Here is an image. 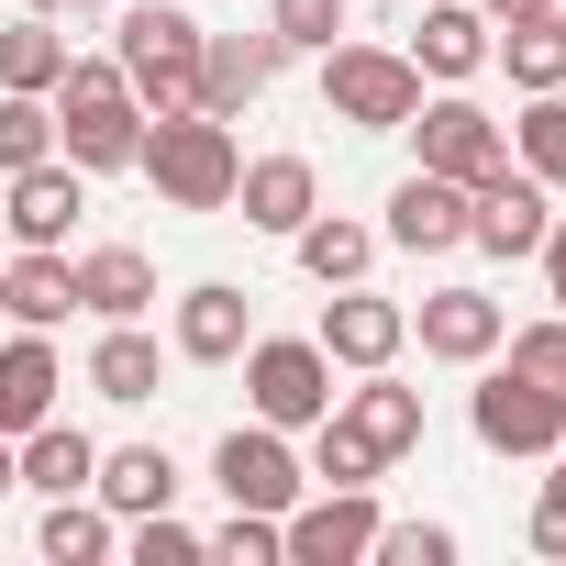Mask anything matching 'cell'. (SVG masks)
Wrapping results in <instances>:
<instances>
[{
  "label": "cell",
  "mask_w": 566,
  "mask_h": 566,
  "mask_svg": "<svg viewBox=\"0 0 566 566\" xmlns=\"http://www.w3.org/2000/svg\"><path fill=\"white\" fill-rule=\"evenodd\" d=\"M56 12H112V0H56Z\"/></svg>",
  "instance_id": "b9f144b4"
},
{
  "label": "cell",
  "mask_w": 566,
  "mask_h": 566,
  "mask_svg": "<svg viewBox=\"0 0 566 566\" xmlns=\"http://www.w3.org/2000/svg\"><path fill=\"white\" fill-rule=\"evenodd\" d=\"M0 290H12V323H34V334H56V323L78 312V266H67L56 244H23L12 266H0Z\"/></svg>",
  "instance_id": "cb8c5ba5"
},
{
  "label": "cell",
  "mask_w": 566,
  "mask_h": 566,
  "mask_svg": "<svg viewBox=\"0 0 566 566\" xmlns=\"http://www.w3.org/2000/svg\"><path fill=\"white\" fill-rule=\"evenodd\" d=\"M134 167L156 178V200H167V211H233L244 145H233V123H211V112H167V123H145Z\"/></svg>",
  "instance_id": "7a4b0ae2"
},
{
  "label": "cell",
  "mask_w": 566,
  "mask_h": 566,
  "mask_svg": "<svg viewBox=\"0 0 566 566\" xmlns=\"http://www.w3.org/2000/svg\"><path fill=\"white\" fill-rule=\"evenodd\" d=\"M56 389H67V356H56V334H12L0 345V433H34L45 411H56Z\"/></svg>",
  "instance_id": "e0dca14e"
},
{
  "label": "cell",
  "mask_w": 566,
  "mask_h": 566,
  "mask_svg": "<svg viewBox=\"0 0 566 566\" xmlns=\"http://www.w3.org/2000/svg\"><path fill=\"white\" fill-rule=\"evenodd\" d=\"M211 478H222V500H233V511H290L312 467L290 455V433H277V422H233V433L211 444Z\"/></svg>",
  "instance_id": "ba28073f"
},
{
  "label": "cell",
  "mask_w": 566,
  "mask_h": 566,
  "mask_svg": "<svg viewBox=\"0 0 566 566\" xmlns=\"http://www.w3.org/2000/svg\"><path fill=\"white\" fill-rule=\"evenodd\" d=\"M266 34H277V56H323L345 34V0H266Z\"/></svg>",
  "instance_id": "836d02e7"
},
{
  "label": "cell",
  "mask_w": 566,
  "mask_h": 566,
  "mask_svg": "<svg viewBox=\"0 0 566 566\" xmlns=\"http://www.w3.org/2000/svg\"><path fill=\"white\" fill-rule=\"evenodd\" d=\"M533 255H544V290H555V312H566V222H544V244H533Z\"/></svg>",
  "instance_id": "f35d334b"
},
{
  "label": "cell",
  "mask_w": 566,
  "mask_h": 566,
  "mask_svg": "<svg viewBox=\"0 0 566 566\" xmlns=\"http://www.w3.org/2000/svg\"><path fill=\"white\" fill-rule=\"evenodd\" d=\"M12 489H23V478H12V433H0V500H12Z\"/></svg>",
  "instance_id": "60d3db41"
},
{
  "label": "cell",
  "mask_w": 566,
  "mask_h": 566,
  "mask_svg": "<svg viewBox=\"0 0 566 566\" xmlns=\"http://www.w3.org/2000/svg\"><path fill=\"white\" fill-rule=\"evenodd\" d=\"M156 334L145 323H101V345H90V389L112 400V411H134V400H156Z\"/></svg>",
  "instance_id": "d4e9b609"
},
{
  "label": "cell",
  "mask_w": 566,
  "mask_h": 566,
  "mask_svg": "<svg viewBox=\"0 0 566 566\" xmlns=\"http://www.w3.org/2000/svg\"><path fill=\"white\" fill-rule=\"evenodd\" d=\"M467 422H478L489 455H555V444H566V389H544V378H522V367H489L478 400H467Z\"/></svg>",
  "instance_id": "52a82bcc"
},
{
  "label": "cell",
  "mask_w": 566,
  "mask_h": 566,
  "mask_svg": "<svg viewBox=\"0 0 566 566\" xmlns=\"http://www.w3.org/2000/svg\"><path fill=\"white\" fill-rule=\"evenodd\" d=\"M56 78H67V34L56 23H0V90H34L45 101Z\"/></svg>",
  "instance_id": "f546056e"
},
{
  "label": "cell",
  "mask_w": 566,
  "mask_h": 566,
  "mask_svg": "<svg viewBox=\"0 0 566 566\" xmlns=\"http://www.w3.org/2000/svg\"><path fill=\"white\" fill-rule=\"evenodd\" d=\"M367 555H378V566H455V533H444V522H378Z\"/></svg>",
  "instance_id": "e575fe53"
},
{
  "label": "cell",
  "mask_w": 566,
  "mask_h": 566,
  "mask_svg": "<svg viewBox=\"0 0 566 566\" xmlns=\"http://www.w3.org/2000/svg\"><path fill=\"white\" fill-rule=\"evenodd\" d=\"M290 244H301V266L323 277V290H345V277H367V266H378V233H367V222H345V211H312Z\"/></svg>",
  "instance_id": "484cf974"
},
{
  "label": "cell",
  "mask_w": 566,
  "mask_h": 566,
  "mask_svg": "<svg viewBox=\"0 0 566 566\" xmlns=\"http://www.w3.org/2000/svg\"><path fill=\"white\" fill-rule=\"evenodd\" d=\"M0 323H12V290H0Z\"/></svg>",
  "instance_id": "7bdbcfd3"
},
{
  "label": "cell",
  "mask_w": 566,
  "mask_h": 566,
  "mask_svg": "<svg viewBox=\"0 0 566 566\" xmlns=\"http://www.w3.org/2000/svg\"><path fill=\"white\" fill-rule=\"evenodd\" d=\"M323 101H334V123H356V134H400V123L422 112V67L389 56V45H323Z\"/></svg>",
  "instance_id": "5b68a950"
},
{
  "label": "cell",
  "mask_w": 566,
  "mask_h": 566,
  "mask_svg": "<svg viewBox=\"0 0 566 566\" xmlns=\"http://www.w3.org/2000/svg\"><path fill=\"white\" fill-rule=\"evenodd\" d=\"M45 101H56V156H67L78 178L134 167V145H145V101H134L123 56H67V78H56Z\"/></svg>",
  "instance_id": "6da1fadb"
},
{
  "label": "cell",
  "mask_w": 566,
  "mask_h": 566,
  "mask_svg": "<svg viewBox=\"0 0 566 566\" xmlns=\"http://www.w3.org/2000/svg\"><path fill=\"white\" fill-rule=\"evenodd\" d=\"M500 345H511V367H522V378L566 389V312H555V323H522V334H500Z\"/></svg>",
  "instance_id": "8d00e7d4"
},
{
  "label": "cell",
  "mask_w": 566,
  "mask_h": 566,
  "mask_svg": "<svg viewBox=\"0 0 566 566\" xmlns=\"http://www.w3.org/2000/svg\"><path fill=\"white\" fill-rule=\"evenodd\" d=\"M90 467H101V444H90L78 422H56V411H45L34 433H12V478H23V489H45V500H78V489H90Z\"/></svg>",
  "instance_id": "ffe728a7"
},
{
  "label": "cell",
  "mask_w": 566,
  "mask_h": 566,
  "mask_svg": "<svg viewBox=\"0 0 566 566\" xmlns=\"http://www.w3.org/2000/svg\"><path fill=\"white\" fill-rule=\"evenodd\" d=\"M533 555H555L566 566V467L544 478V500H533Z\"/></svg>",
  "instance_id": "74e56055"
},
{
  "label": "cell",
  "mask_w": 566,
  "mask_h": 566,
  "mask_svg": "<svg viewBox=\"0 0 566 566\" xmlns=\"http://www.w3.org/2000/svg\"><path fill=\"white\" fill-rule=\"evenodd\" d=\"M411 334H422V356H433V367H489L511 323H500V301H489V290H433V301L411 312Z\"/></svg>",
  "instance_id": "5bb4252c"
},
{
  "label": "cell",
  "mask_w": 566,
  "mask_h": 566,
  "mask_svg": "<svg viewBox=\"0 0 566 566\" xmlns=\"http://www.w3.org/2000/svg\"><path fill=\"white\" fill-rule=\"evenodd\" d=\"M123 45V78H134V101H145V123H167V112H200V12H178V0H134V12L112 23Z\"/></svg>",
  "instance_id": "3957f363"
},
{
  "label": "cell",
  "mask_w": 566,
  "mask_h": 566,
  "mask_svg": "<svg viewBox=\"0 0 566 566\" xmlns=\"http://www.w3.org/2000/svg\"><path fill=\"white\" fill-rule=\"evenodd\" d=\"M90 500L123 511V522H134V511H167V500H178V455H167V444H112V455L90 467Z\"/></svg>",
  "instance_id": "7402d4cb"
},
{
  "label": "cell",
  "mask_w": 566,
  "mask_h": 566,
  "mask_svg": "<svg viewBox=\"0 0 566 566\" xmlns=\"http://www.w3.org/2000/svg\"><path fill=\"white\" fill-rule=\"evenodd\" d=\"M544 222H555V189L522 178V167H500L489 189H467V244H478V255H533Z\"/></svg>",
  "instance_id": "8fae6325"
},
{
  "label": "cell",
  "mask_w": 566,
  "mask_h": 566,
  "mask_svg": "<svg viewBox=\"0 0 566 566\" xmlns=\"http://www.w3.org/2000/svg\"><path fill=\"white\" fill-rule=\"evenodd\" d=\"M489 12H478V0H433V12H422V34H411V67L422 78H478L489 67Z\"/></svg>",
  "instance_id": "44dd1931"
},
{
  "label": "cell",
  "mask_w": 566,
  "mask_h": 566,
  "mask_svg": "<svg viewBox=\"0 0 566 566\" xmlns=\"http://www.w3.org/2000/svg\"><path fill=\"white\" fill-rule=\"evenodd\" d=\"M0 211H12V233H23V244H67V222L90 211V178H78L67 156H34V167L0 178Z\"/></svg>",
  "instance_id": "7c38bea8"
},
{
  "label": "cell",
  "mask_w": 566,
  "mask_h": 566,
  "mask_svg": "<svg viewBox=\"0 0 566 566\" xmlns=\"http://www.w3.org/2000/svg\"><path fill=\"white\" fill-rule=\"evenodd\" d=\"M489 56L511 67V90H566V34H555V12L500 23V34H489Z\"/></svg>",
  "instance_id": "4316f807"
},
{
  "label": "cell",
  "mask_w": 566,
  "mask_h": 566,
  "mask_svg": "<svg viewBox=\"0 0 566 566\" xmlns=\"http://www.w3.org/2000/svg\"><path fill=\"white\" fill-rule=\"evenodd\" d=\"M312 345H323L334 367H356V378H367V367H400V345H411V312H400V301H378L367 277H345V290L323 301V323H312Z\"/></svg>",
  "instance_id": "9c48e42d"
},
{
  "label": "cell",
  "mask_w": 566,
  "mask_h": 566,
  "mask_svg": "<svg viewBox=\"0 0 566 566\" xmlns=\"http://www.w3.org/2000/svg\"><path fill=\"white\" fill-rule=\"evenodd\" d=\"M400 134H411V145H422V167H433V178H455V189H489V178L511 167V123H489V112H478V101H455V90H444V101H422Z\"/></svg>",
  "instance_id": "8992f818"
},
{
  "label": "cell",
  "mask_w": 566,
  "mask_h": 566,
  "mask_svg": "<svg viewBox=\"0 0 566 566\" xmlns=\"http://www.w3.org/2000/svg\"><path fill=\"white\" fill-rule=\"evenodd\" d=\"M334 422H356L378 455H411V444H422V389H400L389 367H367V389H345Z\"/></svg>",
  "instance_id": "603a6c76"
},
{
  "label": "cell",
  "mask_w": 566,
  "mask_h": 566,
  "mask_svg": "<svg viewBox=\"0 0 566 566\" xmlns=\"http://www.w3.org/2000/svg\"><path fill=\"white\" fill-rule=\"evenodd\" d=\"M244 345H255V301L233 290V277H200V290L178 301V356L189 367H233Z\"/></svg>",
  "instance_id": "2e32d148"
},
{
  "label": "cell",
  "mask_w": 566,
  "mask_h": 566,
  "mask_svg": "<svg viewBox=\"0 0 566 566\" xmlns=\"http://www.w3.org/2000/svg\"><path fill=\"white\" fill-rule=\"evenodd\" d=\"M134 566H200V533L178 511H134Z\"/></svg>",
  "instance_id": "d590c367"
},
{
  "label": "cell",
  "mask_w": 566,
  "mask_h": 566,
  "mask_svg": "<svg viewBox=\"0 0 566 566\" xmlns=\"http://www.w3.org/2000/svg\"><path fill=\"white\" fill-rule=\"evenodd\" d=\"M34 544H45V566H101L123 533H112V511L78 489V500H45V533H34Z\"/></svg>",
  "instance_id": "83f0119b"
},
{
  "label": "cell",
  "mask_w": 566,
  "mask_h": 566,
  "mask_svg": "<svg viewBox=\"0 0 566 566\" xmlns=\"http://www.w3.org/2000/svg\"><path fill=\"white\" fill-rule=\"evenodd\" d=\"M277 533H290V566H367L378 500H367V489H312V500L277 511Z\"/></svg>",
  "instance_id": "30bf717a"
},
{
  "label": "cell",
  "mask_w": 566,
  "mask_h": 566,
  "mask_svg": "<svg viewBox=\"0 0 566 566\" xmlns=\"http://www.w3.org/2000/svg\"><path fill=\"white\" fill-rule=\"evenodd\" d=\"M511 167L544 178V189H566V90H533V112L511 123Z\"/></svg>",
  "instance_id": "f1b7e54d"
},
{
  "label": "cell",
  "mask_w": 566,
  "mask_h": 566,
  "mask_svg": "<svg viewBox=\"0 0 566 566\" xmlns=\"http://www.w3.org/2000/svg\"><path fill=\"white\" fill-rule=\"evenodd\" d=\"M34 156H56V112H45L34 90H0V178L34 167Z\"/></svg>",
  "instance_id": "d6a6232c"
},
{
  "label": "cell",
  "mask_w": 566,
  "mask_h": 566,
  "mask_svg": "<svg viewBox=\"0 0 566 566\" xmlns=\"http://www.w3.org/2000/svg\"><path fill=\"white\" fill-rule=\"evenodd\" d=\"M78 312H90V323H145V312H156L145 244H90V255H78Z\"/></svg>",
  "instance_id": "d6986e66"
},
{
  "label": "cell",
  "mask_w": 566,
  "mask_h": 566,
  "mask_svg": "<svg viewBox=\"0 0 566 566\" xmlns=\"http://www.w3.org/2000/svg\"><path fill=\"white\" fill-rule=\"evenodd\" d=\"M312 433H323V444H312V478H323V489H367V478L389 467V455H378V444H367L356 422H334V411H323Z\"/></svg>",
  "instance_id": "1f68e13d"
},
{
  "label": "cell",
  "mask_w": 566,
  "mask_h": 566,
  "mask_svg": "<svg viewBox=\"0 0 566 566\" xmlns=\"http://www.w3.org/2000/svg\"><path fill=\"white\" fill-rule=\"evenodd\" d=\"M233 211H244L255 233H301V222L323 211V178H312V156H255V167L233 178Z\"/></svg>",
  "instance_id": "ac0fdd59"
},
{
  "label": "cell",
  "mask_w": 566,
  "mask_h": 566,
  "mask_svg": "<svg viewBox=\"0 0 566 566\" xmlns=\"http://www.w3.org/2000/svg\"><path fill=\"white\" fill-rule=\"evenodd\" d=\"M555 34H566V0H555Z\"/></svg>",
  "instance_id": "ee69618b"
},
{
  "label": "cell",
  "mask_w": 566,
  "mask_h": 566,
  "mask_svg": "<svg viewBox=\"0 0 566 566\" xmlns=\"http://www.w3.org/2000/svg\"><path fill=\"white\" fill-rule=\"evenodd\" d=\"M478 12L489 23H522V12H555V0H478Z\"/></svg>",
  "instance_id": "ab89813d"
},
{
  "label": "cell",
  "mask_w": 566,
  "mask_h": 566,
  "mask_svg": "<svg viewBox=\"0 0 566 566\" xmlns=\"http://www.w3.org/2000/svg\"><path fill=\"white\" fill-rule=\"evenodd\" d=\"M389 244H400V255H455V244H467V189L433 178V167H411V178L389 189Z\"/></svg>",
  "instance_id": "9a60e30c"
},
{
  "label": "cell",
  "mask_w": 566,
  "mask_h": 566,
  "mask_svg": "<svg viewBox=\"0 0 566 566\" xmlns=\"http://www.w3.org/2000/svg\"><path fill=\"white\" fill-rule=\"evenodd\" d=\"M277 78V34H200V112L211 123H244Z\"/></svg>",
  "instance_id": "4fadbf2b"
},
{
  "label": "cell",
  "mask_w": 566,
  "mask_h": 566,
  "mask_svg": "<svg viewBox=\"0 0 566 566\" xmlns=\"http://www.w3.org/2000/svg\"><path fill=\"white\" fill-rule=\"evenodd\" d=\"M244 400H255V422H277V433H301V422H323L345 389H334V356L312 345V334H255L244 356Z\"/></svg>",
  "instance_id": "277c9868"
},
{
  "label": "cell",
  "mask_w": 566,
  "mask_h": 566,
  "mask_svg": "<svg viewBox=\"0 0 566 566\" xmlns=\"http://www.w3.org/2000/svg\"><path fill=\"white\" fill-rule=\"evenodd\" d=\"M211 566H290V533H277V511H233L222 533H200Z\"/></svg>",
  "instance_id": "4dcf8cb0"
}]
</instances>
